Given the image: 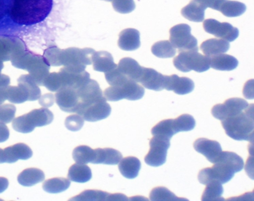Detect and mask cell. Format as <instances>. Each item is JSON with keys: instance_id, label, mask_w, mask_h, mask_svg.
<instances>
[{"instance_id": "17", "label": "cell", "mask_w": 254, "mask_h": 201, "mask_svg": "<svg viewBox=\"0 0 254 201\" xmlns=\"http://www.w3.org/2000/svg\"><path fill=\"white\" fill-rule=\"evenodd\" d=\"M206 5L197 0H191L181 11L182 15L190 21L200 22L204 19Z\"/></svg>"}, {"instance_id": "41", "label": "cell", "mask_w": 254, "mask_h": 201, "mask_svg": "<svg viewBox=\"0 0 254 201\" xmlns=\"http://www.w3.org/2000/svg\"><path fill=\"white\" fill-rule=\"evenodd\" d=\"M8 180L3 177H0V193L4 192L8 186Z\"/></svg>"}, {"instance_id": "2", "label": "cell", "mask_w": 254, "mask_h": 201, "mask_svg": "<svg viewBox=\"0 0 254 201\" xmlns=\"http://www.w3.org/2000/svg\"><path fill=\"white\" fill-rule=\"evenodd\" d=\"M226 134L237 140H254V104H252L243 111L221 121Z\"/></svg>"}, {"instance_id": "37", "label": "cell", "mask_w": 254, "mask_h": 201, "mask_svg": "<svg viewBox=\"0 0 254 201\" xmlns=\"http://www.w3.org/2000/svg\"><path fill=\"white\" fill-rule=\"evenodd\" d=\"M253 79L248 81L245 84L243 94L245 98H253Z\"/></svg>"}, {"instance_id": "19", "label": "cell", "mask_w": 254, "mask_h": 201, "mask_svg": "<svg viewBox=\"0 0 254 201\" xmlns=\"http://www.w3.org/2000/svg\"><path fill=\"white\" fill-rule=\"evenodd\" d=\"M140 45L139 32L134 29H127L119 35L118 45L121 49L132 51L139 47Z\"/></svg>"}, {"instance_id": "20", "label": "cell", "mask_w": 254, "mask_h": 201, "mask_svg": "<svg viewBox=\"0 0 254 201\" xmlns=\"http://www.w3.org/2000/svg\"><path fill=\"white\" fill-rule=\"evenodd\" d=\"M92 63L94 70L105 73L117 66L112 55L106 51H95L92 56Z\"/></svg>"}, {"instance_id": "40", "label": "cell", "mask_w": 254, "mask_h": 201, "mask_svg": "<svg viewBox=\"0 0 254 201\" xmlns=\"http://www.w3.org/2000/svg\"><path fill=\"white\" fill-rule=\"evenodd\" d=\"M224 0H206V5L207 7L219 10L220 5Z\"/></svg>"}, {"instance_id": "22", "label": "cell", "mask_w": 254, "mask_h": 201, "mask_svg": "<svg viewBox=\"0 0 254 201\" xmlns=\"http://www.w3.org/2000/svg\"><path fill=\"white\" fill-rule=\"evenodd\" d=\"M118 168L123 176L127 179H134L138 175L141 168V163L134 156H127L121 160Z\"/></svg>"}, {"instance_id": "14", "label": "cell", "mask_w": 254, "mask_h": 201, "mask_svg": "<svg viewBox=\"0 0 254 201\" xmlns=\"http://www.w3.org/2000/svg\"><path fill=\"white\" fill-rule=\"evenodd\" d=\"M165 75H163L151 68L142 67L138 83L143 86L156 91L164 89Z\"/></svg>"}, {"instance_id": "11", "label": "cell", "mask_w": 254, "mask_h": 201, "mask_svg": "<svg viewBox=\"0 0 254 201\" xmlns=\"http://www.w3.org/2000/svg\"><path fill=\"white\" fill-rule=\"evenodd\" d=\"M203 27L206 32L229 42L234 41L239 36V30L228 22L207 19L203 21Z\"/></svg>"}, {"instance_id": "16", "label": "cell", "mask_w": 254, "mask_h": 201, "mask_svg": "<svg viewBox=\"0 0 254 201\" xmlns=\"http://www.w3.org/2000/svg\"><path fill=\"white\" fill-rule=\"evenodd\" d=\"M106 101L103 100L94 104L81 116L88 122H96L107 118L111 113V108Z\"/></svg>"}, {"instance_id": "33", "label": "cell", "mask_w": 254, "mask_h": 201, "mask_svg": "<svg viewBox=\"0 0 254 201\" xmlns=\"http://www.w3.org/2000/svg\"><path fill=\"white\" fill-rule=\"evenodd\" d=\"M110 193L97 190H87L84 191L69 201H108Z\"/></svg>"}, {"instance_id": "1", "label": "cell", "mask_w": 254, "mask_h": 201, "mask_svg": "<svg viewBox=\"0 0 254 201\" xmlns=\"http://www.w3.org/2000/svg\"><path fill=\"white\" fill-rule=\"evenodd\" d=\"M213 164L212 167L203 168L199 172L197 178L201 184L205 185L212 181L225 184L232 179L235 173L243 169L244 164L241 156L228 151H222Z\"/></svg>"}, {"instance_id": "24", "label": "cell", "mask_w": 254, "mask_h": 201, "mask_svg": "<svg viewBox=\"0 0 254 201\" xmlns=\"http://www.w3.org/2000/svg\"><path fill=\"white\" fill-rule=\"evenodd\" d=\"M117 67L121 72L138 83L142 67L136 61L130 58H123L120 60Z\"/></svg>"}, {"instance_id": "18", "label": "cell", "mask_w": 254, "mask_h": 201, "mask_svg": "<svg viewBox=\"0 0 254 201\" xmlns=\"http://www.w3.org/2000/svg\"><path fill=\"white\" fill-rule=\"evenodd\" d=\"M95 157L92 163L117 165L122 159V153L112 148H97L95 149Z\"/></svg>"}, {"instance_id": "9", "label": "cell", "mask_w": 254, "mask_h": 201, "mask_svg": "<svg viewBox=\"0 0 254 201\" xmlns=\"http://www.w3.org/2000/svg\"><path fill=\"white\" fill-rule=\"evenodd\" d=\"M170 140L153 135L149 142V150L144 157L145 163L153 167H158L165 163L167 150L170 146Z\"/></svg>"}, {"instance_id": "23", "label": "cell", "mask_w": 254, "mask_h": 201, "mask_svg": "<svg viewBox=\"0 0 254 201\" xmlns=\"http://www.w3.org/2000/svg\"><path fill=\"white\" fill-rule=\"evenodd\" d=\"M210 65L216 70L230 71L237 67L238 61L232 56L222 53L210 57Z\"/></svg>"}, {"instance_id": "5", "label": "cell", "mask_w": 254, "mask_h": 201, "mask_svg": "<svg viewBox=\"0 0 254 201\" xmlns=\"http://www.w3.org/2000/svg\"><path fill=\"white\" fill-rule=\"evenodd\" d=\"M173 64L177 69L183 72L193 70L202 72L209 69L210 57L199 53L198 51H182L173 59Z\"/></svg>"}, {"instance_id": "12", "label": "cell", "mask_w": 254, "mask_h": 201, "mask_svg": "<svg viewBox=\"0 0 254 201\" xmlns=\"http://www.w3.org/2000/svg\"><path fill=\"white\" fill-rule=\"evenodd\" d=\"M194 149L203 155L211 163H214L218 159L222 150L220 143L206 138H199L193 144Z\"/></svg>"}, {"instance_id": "36", "label": "cell", "mask_w": 254, "mask_h": 201, "mask_svg": "<svg viewBox=\"0 0 254 201\" xmlns=\"http://www.w3.org/2000/svg\"><path fill=\"white\" fill-rule=\"evenodd\" d=\"M112 5L117 11L120 13H128L135 8L133 0H112Z\"/></svg>"}, {"instance_id": "31", "label": "cell", "mask_w": 254, "mask_h": 201, "mask_svg": "<svg viewBox=\"0 0 254 201\" xmlns=\"http://www.w3.org/2000/svg\"><path fill=\"white\" fill-rule=\"evenodd\" d=\"M153 55L160 58L173 57L176 54V50L168 40L157 42L151 47Z\"/></svg>"}, {"instance_id": "42", "label": "cell", "mask_w": 254, "mask_h": 201, "mask_svg": "<svg viewBox=\"0 0 254 201\" xmlns=\"http://www.w3.org/2000/svg\"><path fill=\"white\" fill-rule=\"evenodd\" d=\"M4 163L3 156V149L0 148V163Z\"/></svg>"}, {"instance_id": "27", "label": "cell", "mask_w": 254, "mask_h": 201, "mask_svg": "<svg viewBox=\"0 0 254 201\" xmlns=\"http://www.w3.org/2000/svg\"><path fill=\"white\" fill-rule=\"evenodd\" d=\"M206 187L202 193L201 200L203 201H224L222 197L223 188L222 184L216 181H212L205 185Z\"/></svg>"}, {"instance_id": "8", "label": "cell", "mask_w": 254, "mask_h": 201, "mask_svg": "<svg viewBox=\"0 0 254 201\" xmlns=\"http://www.w3.org/2000/svg\"><path fill=\"white\" fill-rule=\"evenodd\" d=\"M190 27L187 24H179L172 27L169 31L170 42L178 52L198 51L197 41L191 33Z\"/></svg>"}, {"instance_id": "7", "label": "cell", "mask_w": 254, "mask_h": 201, "mask_svg": "<svg viewBox=\"0 0 254 201\" xmlns=\"http://www.w3.org/2000/svg\"><path fill=\"white\" fill-rule=\"evenodd\" d=\"M58 60L57 66H74L86 68L92 64V56L95 51L89 48L79 49L69 48L61 50L57 48Z\"/></svg>"}, {"instance_id": "25", "label": "cell", "mask_w": 254, "mask_h": 201, "mask_svg": "<svg viewBox=\"0 0 254 201\" xmlns=\"http://www.w3.org/2000/svg\"><path fill=\"white\" fill-rule=\"evenodd\" d=\"M45 179V174L40 169L30 168L24 170L17 176L18 183L25 187L32 186L42 182Z\"/></svg>"}, {"instance_id": "44", "label": "cell", "mask_w": 254, "mask_h": 201, "mask_svg": "<svg viewBox=\"0 0 254 201\" xmlns=\"http://www.w3.org/2000/svg\"><path fill=\"white\" fill-rule=\"evenodd\" d=\"M3 100H4L3 98L2 97H1V96H0V104L2 103Z\"/></svg>"}, {"instance_id": "46", "label": "cell", "mask_w": 254, "mask_h": 201, "mask_svg": "<svg viewBox=\"0 0 254 201\" xmlns=\"http://www.w3.org/2000/svg\"><path fill=\"white\" fill-rule=\"evenodd\" d=\"M106 0V1H112V0Z\"/></svg>"}, {"instance_id": "10", "label": "cell", "mask_w": 254, "mask_h": 201, "mask_svg": "<svg viewBox=\"0 0 254 201\" xmlns=\"http://www.w3.org/2000/svg\"><path fill=\"white\" fill-rule=\"evenodd\" d=\"M248 106V102L242 98H231L222 104L214 105L211 109V114L214 118L222 121L240 113Z\"/></svg>"}, {"instance_id": "43", "label": "cell", "mask_w": 254, "mask_h": 201, "mask_svg": "<svg viewBox=\"0 0 254 201\" xmlns=\"http://www.w3.org/2000/svg\"><path fill=\"white\" fill-rule=\"evenodd\" d=\"M197 0L202 2L203 3H204L206 5V0Z\"/></svg>"}, {"instance_id": "29", "label": "cell", "mask_w": 254, "mask_h": 201, "mask_svg": "<svg viewBox=\"0 0 254 201\" xmlns=\"http://www.w3.org/2000/svg\"><path fill=\"white\" fill-rule=\"evenodd\" d=\"M95 157V149L82 145L76 147L72 152V157L77 163L86 164L92 163Z\"/></svg>"}, {"instance_id": "26", "label": "cell", "mask_w": 254, "mask_h": 201, "mask_svg": "<svg viewBox=\"0 0 254 201\" xmlns=\"http://www.w3.org/2000/svg\"><path fill=\"white\" fill-rule=\"evenodd\" d=\"M91 177V170L86 164L76 163L68 169L67 178L71 181L85 183L89 181Z\"/></svg>"}, {"instance_id": "30", "label": "cell", "mask_w": 254, "mask_h": 201, "mask_svg": "<svg viewBox=\"0 0 254 201\" xmlns=\"http://www.w3.org/2000/svg\"><path fill=\"white\" fill-rule=\"evenodd\" d=\"M70 185L69 180L63 177H56L46 180L42 188L46 192L56 194L67 189Z\"/></svg>"}, {"instance_id": "6", "label": "cell", "mask_w": 254, "mask_h": 201, "mask_svg": "<svg viewBox=\"0 0 254 201\" xmlns=\"http://www.w3.org/2000/svg\"><path fill=\"white\" fill-rule=\"evenodd\" d=\"M144 88L135 81L127 78L117 86H111L106 88L103 96L107 101H117L123 99L136 100L144 95Z\"/></svg>"}, {"instance_id": "15", "label": "cell", "mask_w": 254, "mask_h": 201, "mask_svg": "<svg viewBox=\"0 0 254 201\" xmlns=\"http://www.w3.org/2000/svg\"><path fill=\"white\" fill-rule=\"evenodd\" d=\"M31 149L26 144L18 143L3 149L4 162L12 163L18 160H27L32 156Z\"/></svg>"}, {"instance_id": "38", "label": "cell", "mask_w": 254, "mask_h": 201, "mask_svg": "<svg viewBox=\"0 0 254 201\" xmlns=\"http://www.w3.org/2000/svg\"><path fill=\"white\" fill-rule=\"evenodd\" d=\"M54 102V98L52 94H47L41 97L39 103L44 107H49L52 106Z\"/></svg>"}, {"instance_id": "32", "label": "cell", "mask_w": 254, "mask_h": 201, "mask_svg": "<svg viewBox=\"0 0 254 201\" xmlns=\"http://www.w3.org/2000/svg\"><path fill=\"white\" fill-rule=\"evenodd\" d=\"M149 199L151 201H188L186 198L177 197L164 187H157L153 188L150 193Z\"/></svg>"}, {"instance_id": "4", "label": "cell", "mask_w": 254, "mask_h": 201, "mask_svg": "<svg viewBox=\"0 0 254 201\" xmlns=\"http://www.w3.org/2000/svg\"><path fill=\"white\" fill-rule=\"evenodd\" d=\"M195 126L193 117L189 114H183L176 119L162 120L151 129L153 135L162 136L169 139L180 132L192 130Z\"/></svg>"}, {"instance_id": "45", "label": "cell", "mask_w": 254, "mask_h": 201, "mask_svg": "<svg viewBox=\"0 0 254 201\" xmlns=\"http://www.w3.org/2000/svg\"><path fill=\"white\" fill-rule=\"evenodd\" d=\"M7 4H8V0H7ZM6 36H7V29H6V35H5V38H6Z\"/></svg>"}, {"instance_id": "28", "label": "cell", "mask_w": 254, "mask_h": 201, "mask_svg": "<svg viewBox=\"0 0 254 201\" xmlns=\"http://www.w3.org/2000/svg\"><path fill=\"white\" fill-rule=\"evenodd\" d=\"M246 10V6L241 2L224 0L218 11L227 17H237L243 14Z\"/></svg>"}, {"instance_id": "3", "label": "cell", "mask_w": 254, "mask_h": 201, "mask_svg": "<svg viewBox=\"0 0 254 201\" xmlns=\"http://www.w3.org/2000/svg\"><path fill=\"white\" fill-rule=\"evenodd\" d=\"M53 119L54 115L51 111L41 108L15 118L12 126L13 129L18 132L28 133L32 132L35 127L50 124Z\"/></svg>"}, {"instance_id": "39", "label": "cell", "mask_w": 254, "mask_h": 201, "mask_svg": "<svg viewBox=\"0 0 254 201\" xmlns=\"http://www.w3.org/2000/svg\"><path fill=\"white\" fill-rule=\"evenodd\" d=\"M9 131L4 123L0 122V142H2L9 137Z\"/></svg>"}, {"instance_id": "34", "label": "cell", "mask_w": 254, "mask_h": 201, "mask_svg": "<svg viewBox=\"0 0 254 201\" xmlns=\"http://www.w3.org/2000/svg\"><path fill=\"white\" fill-rule=\"evenodd\" d=\"M84 123V119L78 114L71 115L65 120V127L69 131L76 132L80 130Z\"/></svg>"}, {"instance_id": "21", "label": "cell", "mask_w": 254, "mask_h": 201, "mask_svg": "<svg viewBox=\"0 0 254 201\" xmlns=\"http://www.w3.org/2000/svg\"><path fill=\"white\" fill-rule=\"evenodd\" d=\"M228 42L222 39L211 38L203 42L200 46V50L208 57H211L226 52L229 49Z\"/></svg>"}, {"instance_id": "13", "label": "cell", "mask_w": 254, "mask_h": 201, "mask_svg": "<svg viewBox=\"0 0 254 201\" xmlns=\"http://www.w3.org/2000/svg\"><path fill=\"white\" fill-rule=\"evenodd\" d=\"M193 81L187 77H179L177 74L166 75L164 89L168 91L172 90L179 95L188 94L193 90Z\"/></svg>"}, {"instance_id": "35", "label": "cell", "mask_w": 254, "mask_h": 201, "mask_svg": "<svg viewBox=\"0 0 254 201\" xmlns=\"http://www.w3.org/2000/svg\"><path fill=\"white\" fill-rule=\"evenodd\" d=\"M16 108L14 105L5 104L0 106V122L4 124L12 121L15 116Z\"/></svg>"}]
</instances>
